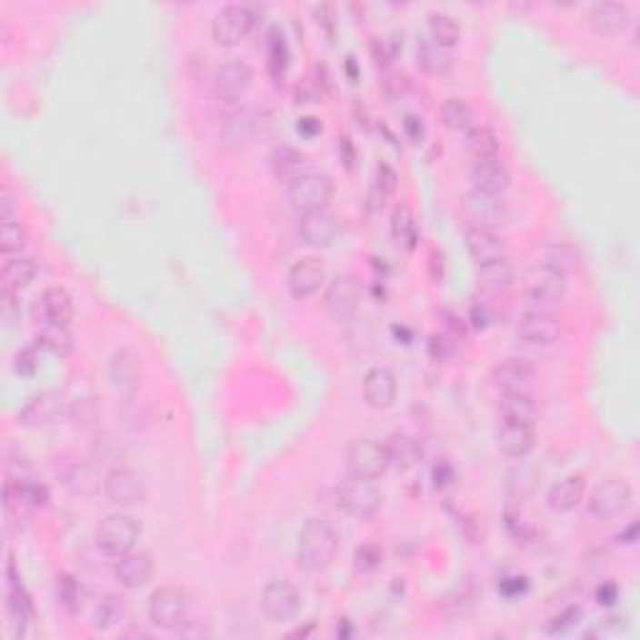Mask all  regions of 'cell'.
Segmentation results:
<instances>
[{"instance_id": "6da1fadb", "label": "cell", "mask_w": 640, "mask_h": 640, "mask_svg": "<svg viewBox=\"0 0 640 640\" xmlns=\"http://www.w3.org/2000/svg\"><path fill=\"white\" fill-rule=\"evenodd\" d=\"M338 543V533L333 530L328 520L308 518L298 533V548H295L298 565L308 573L325 570L335 560Z\"/></svg>"}, {"instance_id": "7a4b0ae2", "label": "cell", "mask_w": 640, "mask_h": 640, "mask_svg": "<svg viewBox=\"0 0 640 640\" xmlns=\"http://www.w3.org/2000/svg\"><path fill=\"white\" fill-rule=\"evenodd\" d=\"M143 533V525L135 515L130 513H110L100 520L98 530H95V545L100 553H105L108 558H123L135 550Z\"/></svg>"}, {"instance_id": "3957f363", "label": "cell", "mask_w": 640, "mask_h": 640, "mask_svg": "<svg viewBox=\"0 0 640 640\" xmlns=\"http://www.w3.org/2000/svg\"><path fill=\"white\" fill-rule=\"evenodd\" d=\"M333 193H335L333 178L325 173H315V170H305L303 175L288 183L290 208L300 215L328 208Z\"/></svg>"}, {"instance_id": "277c9868", "label": "cell", "mask_w": 640, "mask_h": 640, "mask_svg": "<svg viewBox=\"0 0 640 640\" xmlns=\"http://www.w3.org/2000/svg\"><path fill=\"white\" fill-rule=\"evenodd\" d=\"M188 613V595L178 585H160L150 593L148 620L160 630H180Z\"/></svg>"}, {"instance_id": "5b68a950", "label": "cell", "mask_w": 640, "mask_h": 640, "mask_svg": "<svg viewBox=\"0 0 640 640\" xmlns=\"http://www.w3.org/2000/svg\"><path fill=\"white\" fill-rule=\"evenodd\" d=\"M345 465L353 478L375 480L390 468L388 448L383 440L375 438H358L350 443L345 453Z\"/></svg>"}, {"instance_id": "8992f818", "label": "cell", "mask_w": 640, "mask_h": 640, "mask_svg": "<svg viewBox=\"0 0 640 640\" xmlns=\"http://www.w3.org/2000/svg\"><path fill=\"white\" fill-rule=\"evenodd\" d=\"M335 500H338V508L345 510L348 515L353 518H373L375 513L383 505V493L380 488L373 483V480L365 478H353L340 483L338 490H335Z\"/></svg>"}, {"instance_id": "52a82bcc", "label": "cell", "mask_w": 640, "mask_h": 640, "mask_svg": "<svg viewBox=\"0 0 640 640\" xmlns=\"http://www.w3.org/2000/svg\"><path fill=\"white\" fill-rule=\"evenodd\" d=\"M103 490H105V498L113 505L128 508V505H138V503L148 498V480H145V475L140 470L128 468V465H118V468H113L105 475Z\"/></svg>"}, {"instance_id": "ba28073f", "label": "cell", "mask_w": 640, "mask_h": 640, "mask_svg": "<svg viewBox=\"0 0 640 640\" xmlns=\"http://www.w3.org/2000/svg\"><path fill=\"white\" fill-rule=\"evenodd\" d=\"M253 28H255V10L248 5H225L215 13V18L210 23L213 40L228 48L248 38Z\"/></svg>"}, {"instance_id": "9c48e42d", "label": "cell", "mask_w": 640, "mask_h": 640, "mask_svg": "<svg viewBox=\"0 0 640 640\" xmlns=\"http://www.w3.org/2000/svg\"><path fill=\"white\" fill-rule=\"evenodd\" d=\"M525 288H528V300L533 310H550L565 298V293H568V275H563L558 270L540 263L538 268L530 270Z\"/></svg>"}, {"instance_id": "30bf717a", "label": "cell", "mask_w": 640, "mask_h": 640, "mask_svg": "<svg viewBox=\"0 0 640 640\" xmlns=\"http://www.w3.org/2000/svg\"><path fill=\"white\" fill-rule=\"evenodd\" d=\"M630 503H633V488L628 480L610 478L590 493L588 513L598 520L618 518L630 508Z\"/></svg>"}, {"instance_id": "8fae6325", "label": "cell", "mask_w": 640, "mask_h": 640, "mask_svg": "<svg viewBox=\"0 0 640 640\" xmlns=\"http://www.w3.org/2000/svg\"><path fill=\"white\" fill-rule=\"evenodd\" d=\"M303 608L300 593L288 580H270L260 593V610L270 623H290Z\"/></svg>"}, {"instance_id": "7c38bea8", "label": "cell", "mask_w": 640, "mask_h": 640, "mask_svg": "<svg viewBox=\"0 0 640 640\" xmlns=\"http://www.w3.org/2000/svg\"><path fill=\"white\" fill-rule=\"evenodd\" d=\"M563 335V323L553 310H533L523 313L515 325V338L525 345H553Z\"/></svg>"}, {"instance_id": "4fadbf2b", "label": "cell", "mask_w": 640, "mask_h": 640, "mask_svg": "<svg viewBox=\"0 0 640 640\" xmlns=\"http://www.w3.org/2000/svg\"><path fill=\"white\" fill-rule=\"evenodd\" d=\"M253 83V68L245 60H225L213 75V95L220 103H238Z\"/></svg>"}, {"instance_id": "5bb4252c", "label": "cell", "mask_w": 640, "mask_h": 640, "mask_svg": "<svg viewBox=\"0 0 640 640\" xmlns=\"http://www.w3.org/2000/svg\"><path fill=\"white\" fill-rule=\"evenodd\" d=\"M65 410H68V400L60 390H43L20 408L18 423L25 428H43V425H50V423L63 418Z\"/></svg>"}, {"instance_id": "9a60e30c", "label": "cell", "mask_w": 640, "mask_h": 640, "mask_svg": "<svg viewBox=\"0 0 640 640\" xmlns=\"http://www.w3.org/2000/svg\"><path fill=\"white\" fill-rule=\"evenodd\" d=\"M298 233L310 248H330L340 235V218L328 208L305 213L300 215Z\"/></svg>"}, {"instance_id": "2e32d148", "label": "cell", "mask_w": 640, "mask_h": 640, "mask_svg": "<svg viewBox=\"0 0 640 640\" xmlns=\"http://www.w3.org/2000/svg\"><path fill=\"white\" fill-rule=\"evenodd\" d=\"M323 305L335 320L350 318L360 305V285L358 280L348 275V273H338L335 278L330 280L325 288V298Z\"/></svg>"}, {"instance_id": "e0dca14e", "label": "cell", "mask_w": 640, "mask_h": 640, "mask_svg": "<svg viewBox=\"0 0 640 640\" xmlns=\"http://www.w3.org/2000/svg\"><path fill=\"white\" fill-rule=\"evenodd\" d=\"M288 290L293 298L305 300L310 295H315L323 283H325V265L323 260L315 255H305L293 263V268L288 270Z\"/></svg>"}, {"instance_id": "ac0fdd59", "label": "cell", "mask_w": 640, "mask_h": 640, "mask_svg": "<svg viewBox=\"0 0 640 640\" xmlns=\"http://www.w3.org/2000/svg\"><path fill=\"white\" fill-rule=\"evenodd\" d=\"M398 395V380L395 373L385 365H373V368L363 375V400L368 403L370 408L385 410L395 403Z\"/></svg>"}, {"instance_id": "d6986e66", "label": "cell", "mask_w": 640, "mask_h": 640, "mask_svg": "<svg viewBox=\"0 0 640 640\" xmlns=\"http://www.w3.org/2000/svg\"><path fill=\"white\" fill-rule=\"evenodd\" d=\"M108 375L113 388L123 395H135L143 385V363L133 350H115L110 358Z\"/></svg>"}, {"instance_id": "ffe728a7", "label": "cell", "mask_w": 640, "mask_h": 640, "mask_svg": "<svg viewBox=\"0 0 640 640\" xmlns=\"http://www.w3.org/2000/svg\"><path fill=\"white\" fill-rule=\"evenodd\" d=\"M463 208L468 213L470 218L475 220V225H483V228H493V225H500L505 215H508V208H505V200L503 195H493V193H483L478 188H470L463 198Z\"/></svg>"}, {"instance_id": "44dd1931", "label": "cell", "mask_w": 640, "mask_h": 640, "mask_svg": "<svg viewBox=\"0 0 640 640\" xmlns=\"http://www.w3.org/2000/svg\"><path fill=\"white\" fill-rule=\"evenodd\" d=\"M153 573H155V563H153V555L145 550H133L115 563V580L128 590L148 585L153 580Z\"/></svg>"}, {"instance_id": "7402d4cb", "label": "cell", "mask_w": 640, "mask_h": 640, "mask_svg": "<svg viewBox=\"0 0 640 640\" xmlns=\"http://www.w3.org/2000/svg\"><path fill=\"white\" fill-rule=\"evenodd\" d=\"M490 378L503 393H528L535 380V368L525 358H505L493 368Z\"/></svg>"}, {"instance_id": "603a6c76", "label": "cell", "mask_w": 640, "mask_h": 640, "mask_svg": "<svg viewBox=\"0 0 640 640\" xmlns=\"http://www.w3.org/2000/svg\"><path fill=\"white\" fill-rule=\"evenodd\" d=\"M465 245H468L470 258L478 265H488L495 260H505V240L500 238L493 228L483 225H470L465 230Z\"/></svg>"}, {"instance_id": "cb8c5ba5", "label": "cell", "mask_w": 640, "mask_h": 640, "mask_svg": "<svg viewBox=\"0 0 640 640\" xmlns=\"http://www.w3.org/2000/svg\"><path fill=\"white\" fill-rule=\"evenodd\" d=\"M73 313H75L73 295L60 285H50V288L43 290L38 305H35V315L45 325H68L73 320Z\"/></svg>"}, {"instance_id": "d4e9b609", "label": "cell", "mask_w": 640, "mask_h": 640, "mask_svg": "<svg viewBox=\"0 0 640 640\" xmlns=\"http://www.w3.org/2000/svg\"><path fill=\"white\" fill-rule=\"evenodd\" d=\"M470 180H473V188L493 193V195H503L510 185V170L500 158L473 160Z\"/></svg>"}, {"instance_id": "484cf974", "label": "cell", "mask_w": 640, "mask_h": 640, "mask_svg": "<svg viewBox=\"0 0 640 640\" xmlns=\"http://www.w3.org/2000/svg\"><path fill=\"white\" fill-rule=\"evenodd\" d=\"M535 448V428L528 423H508L503 420L498 430V450L508 458H525Z\"/></svg>"}, {"instance_id": "4316f807", "label": "cell", "mask_w": 640, "mask_h": 640, "mask_svg": "<svg viewBox=\"0 0 640 640\" xmlns=\"http://www.w3.org/2000/svg\"><path fill=\"white\" fill-rule=\"evenodd\" d=\"M255 115L250 113V110L245 108H238L233 110V113H228L225 118H223V125H220V140H223V145L230 150H238V148H245L250 140H253V135H255Z\"/></svg>"}, {"instance_id": "83f0119b", "label": "cell", "mask_w": 640, "mask_h": 640, "mask_svg": "<svg viewBox=\"0 0 640 640\" xmlns=\"http://www.w3.org/2000/svg\"><path fill=\"white\" fill-rule=\"evenodd\" d=\"M590 28L603 35H618L630 25V8L625 3H595L590 8Z\"/></svg>"}, {"instance_id": "f1b7e54d", "label": "cell", "mask_w": 640, "mask_h": 640, "mask_svg": "<svg viewBox=\"0 0 640 640\" xmlns=\"http://www.w3.org/2000/svg\"><path fill=\"white\" fill-rule=\"evenodd\" d=\"M583 495H585V478L578 473H570V475L550 485L548 505L555 513H568V510L578 508Z\"/></svg>"}, {"instance_id": "f546056e", "label": "cell", "mask_w": 640, "mask_h": 640, "mask_svg": "<svg viewBox=\"0 0 640 640\" xmlns=\"http://www.w3.org/2000/svg\"><path fill=\"white\" fill-rule=\"evenodd\" d=\"M35 275H38V263H35V258H28V255L8 258L5 260V265H3V273H0L3 290L20 293L23 288H28L30 283L35 280Z\"/></svg>"}, {"instance_id": "4dcf8cb0", "label": "cell", "mask_w": 640, "mask_h": 640, "mask_svg": "<svg viewBox=\"0 0 640 640\" xmlns=\"http://www.w3.org/2000/svg\"><path fill=\"white\" fill-rule=\"evenodd\" d=\"M498 410L503 420H508V423L535 425V418H538V405L530 393H503Z\"/></svg>"}, {"instance_id": "1f68e13d", "label": "cell", "mask_w": 640, "mask_h": 640, "mask_svg": "<svg viewBox=\"0 0 640 640\" xmlns=\"http://www.w3.org/2000/svg\"><path fill=\"white\" fill-rule=\"evenodd\" d=\"M415 60H418V68H423L425 73L433 75H445L453 68V53L450 48H443L435 40L420 38L418 48H415Z\"/></svg>"}, {"instance_id": "d6a6232c", "label": "cell", "mask_w": 640, "mask_h": 640, "mask_svg": "<svg viewBox=\"0 0 640 640\" xmlns=\"http://www.w3.org/2000/svg\"><path fill=\"white\" fill-rule=\"evenodd\" d=\"M515 283V270L505 260H495L488 265H478V285L488 293H508Z\"/></svg>"}, {"instance_id": "836d02e7", "label": "cell", "mask_w": 640, "mask_h": 640, "mask_svg": "<svg viewBox=\"0 0 640 640\" xmlns=\"http://www.w3.org/2000/svg\"><path fill=\"white\" fill-rule=\"evenodd\" d=\"M390 233H393V240L398 243L400 248L415 250V245H418V223H415V215L405 203H400L398 208L393 210Z\"/></svg>"}, {"instance_id": "e575fe53", "label": "cell", "mask_w": 640, "mask_h": 640, "mask_svg": "<svg viewBox=\"0 0 640 640\" xmlns=\"http://www.w3.org/2000/svg\"><path fill=\"white\" fill-rule=\"evenodd\" d=\"M385 448H388L390 465H395L398 470L413 468L420 460V445L418 440L408 435V433H393L385 440Z\"/></svg>"}, {"instance_id": "d590c367", "label": "cell", "mask_w": 640, "mask_h": 640, "mask_svg": "<svg viewBox=\"0 0 640 640\" xmlns=\"http://www.w3.org/2000/svg\"><path fill=\"white\" fill-rule=\"evenodd\" d=\"M465 150L473 160L498 158L500 138L490 125H473L465 135Z\"/></svg>"}, {"instance_id": "8d00e7d4", "label": "cell", "mask_w": 640, "mask_h": 640, "mask_svg": "<svg viewBox=\"0 0 640 640\" xmlns=\"http://www.w3.org/2000/svg\"><path fill=\"white\" fill-rule=\"evenodd\" d=\"M438 118L448 130L463 133V130L473 128V123H475V113H473V108H470L468 103H465L463 98H448L440 103Z\"/></svg>"}, {"instance_id": "74e56055", "label": "cell", "mask_w": 640, "mask_h": 640, "mask_svg": "<svg viewBox=\"0 0 640 640\" xmlns=\"http://www.w3.org/2000/svg\"><path fill=\"white\" fill-rule=\"evenodd\" d=\"M35 345L50 353V355L65 358V355H70L75 340H73L68 325H43V330L35 335Z\"/></svg>"}, {"instance_id": "f35d334b", "label": "cell", "mask_w": 640, "mask_h": 640, "mask_svg": "<svg viewBox=\"0 0 640 640\" xmlns=\"http://www.w3.org/2000/svg\"><path fill=\"white\" fill-rule=\"evenodd\" d=\"M578 250L570 245L568 240H553L543 250V265L558 270L563 275H568L570 270L578 268Z\"/></svg>"}, {"instance_id": "ab89813d", "label": "cell", "mask_w": 640, "mask_h": 640, "mask_svg": "<svg viewBox=\"0 0 640 640\" xmlns=\"http://www.w3.org/2000/svg\"><path fill=\"white\" fill-rule=\"evenodd\" d=\"M430 40L443 48H455L460 40V23L450 13H430L428 15Z\"/></svg>"}, {"instance_id": "60d3db41", "label": "cell", "mask_w": 640, "mask_h": 640, "mask_svg": "<svg viewBox=\"0 0 640 640\" xmlns=\"http://www.w3.org/2000/svg\"><path fill=\"white\" fill-rule=\"evenodd\" d=\"M303 153H298L295 148H290V145H280V148H275V153H273V170H275V175L283 180H295L298 175H303L305 170H303Z\"/></svg>"}, {"instance_id": "b9f144b4", "label": "cell", "mask_w": 640, "mask_h": 640, "mask_svg": "<svg viewBox=\"0 0 640 640\" xmlns=\"http://www.w3.org/2000/svg\"><path fill=\"white\" fill-rule=\"evenodd\" d=\"M123 618V603L115 595H103L93 608V628L95 630H110L115 628Z\"/></svg>"}, {"instance_id": "7bdbcfd3", "label": "cell", "mask_w": 640, "mask_h": 640, "mask_svg": "<svg viewBox=\"0 0 640 640\" xmlns=\"http://www.w3.org/2000/svg\"><path fill=\"white\" fill-rule=\"evenodd\" d=\"M55 593H58L60 605L68 613H80L85 605V588L73 575H60L55 583Z\"/></svg>"}, {"instance_id": "ee69618b", "label": "cell", "mask_w": 640, "mask_h": 640, "mask_svg": "<svg viewBox=\"0 0 640 640\" xmlns=\"http://www.w3.org/2000/svg\"><path fill=\"white\" fill-rule=\"evenodd\" d=\"M25 243H28V233H25L20 220H5V223H0V250H3L5 255L20 253V250L25 248Z\"/></svg>"}, {"instance_id": "f6af8a7d", "label": "cell", "mask_w": 640, "mask_h": 640, "mask_svg": "<svg viewBox=\"0 0 640 640\" xmlns=\"http://www.w3.org/2000/svg\"><path fill=\"white\" fill-rule=\"evenodd\" d=\"M268 58H270V70L278 75L288 65V45L283 38V30L273 28L268 35Z\"/></svg>"}, {"instance_id": "bcb514c9", "label": "cell", "mask_w": 640, "mask_h": 640, "mask_svg": "<svg viewBox=\"0 0 640 640\" xmlns=\"http://www.w3.org/2000/svg\"><path fill=\"white\" fill-rule=\"evenodd\" d=\"M370 50H373V58L388 65L393 60L398 58V53L403 50V35H383V38H373L370 43Z\"/></svg>"}, {"instance_id": "7dc6e473", "label": "cell", "mask_w": 640, "mask_h": 640, "mask_svg": "<svg viewBox=\"0 0 640 640\" xmlns=\"http://www.w3.org/2000/svg\"><path fill=\"white\" fill-rule=\"evenodd\" d=\"M353 560H355V568L360 573H373V570H378L383 565V548L378 543H363L355 548Z\"/></svg>"}, {"instance_id": "c3c4849f", "label": "cell", "mask_w": 640, "mask_h": 640, "mask_svg": "<svg viewBox=\"0 0 640 640\" xmlns=\"http://www.w3.org/2000/svg\"><path fill=\"white\" fill-rule=\"evenodd\" d=\"M458 343L460 340H455L453 335H448V333H435V335H430L428 340V355L433 360H450L455 358V353H458Z\"/></svg>"}, {"instance_id": "681fc988", "label": "cell", "mask_w": 640, "mask_h": 640, "mask_svg": "<svg viewBox=\"0 0 640 640\" xmlns=\"http://www.w3.org/2000/svg\"><path fill=\"white\" fill-rule=\"evenodd\" d=\"M580 618H583V608L570 605V608H565L560 615H555V618L550 620L548 633H568L570 628H575V625H578Z\"/></svg>"}, {"instance_id": "f907efd6", "label": "cell", "mask_w": 640, "mask_h": 640, "mask_svg": "<svg viewBox=\"0 0 640 640\" xmlns=\"http://www.w3.org/2000/svg\"><path fill=\"white\" fill-rule=\"evenodd\" d=\"M395 188H398V175H395V170L390 168V165H385V163H380L378 168H375V190L380 193V198L390 195Z\"/></svg>"}, {"instance_id": "816d5d0a", "label": "cell", "mask_w": 640, "mask_h": 640, "mask_svg": "<svg viewBox=\"0 0 640 640\" xmlns=\"http://www.w3.org/2000/svg\"><path fill=\"white\" fill-rule=\"evenodd\" d=\"M498 593L505 598H518L523 593H528V578H523V575L503 578L498 583Z\"/></svg>"}, {"instance_id": "f5cc1de1", "label": "cell", "mask_w": 640, "mask_h": 640, "mask_svg": "<svg viewBox=\"0 0 640 640\" xmlns=\"http://www.w3.org/2000/svg\"><path fill=\"white\" fill-rule=\"evenodd\" d=\"M440 318H443V333H448L455 340L465 338V320L460 318V315L450 313V310H443Z\"/></svg>"}, {"instance_id": "db71d44e", "label": "cell", "mask_w": 640, "mask_h": 640, "mask_svg": "<svg viewBox=\"0 0 640 640\" xmlns=\"http://www.w3.org/2000/svg\"><path fill=\"white\" fill-rule=\"evenodd\" d=\"M620 598V588L618 583H613V580H605V583H600L598 588H595V603L598 605H605V608H610V605H615Z\"/></svg>"}, {"instance_id": "11a10c76", "label": "cell", "mask_w": 640, "mask_h": 640, "mask_svg": "<svg viewBox=\"0 0 640 640\" xmlns=\"http://www.w3.org/2000/svg\"><path fill=\"white\" fill-rule=\"evenodd\" d=\"M15 213H18V203H15L13 190L8 185H0V223L15 220Z\"/></svg>"}, {"instance_id": "9f6ffc18", "label": "cell", "mask_w": 640, "mask_h": 640, "mask_svg": "<svg viewBox=\"0 0 640 640\" xmlns=\"http://www.w3.org/2000/svg\"><path fill=\"white\" fill-rule=\"evenodd\" d=\"M405 90H408V78H405V75H400V73L388 75V78L383 80V93H385L390 100L403 98V95H405Z\"/></svg>"}, {"instance_id": "6f0895ef", "label": "cell", "mask_w": 640, "mask_h": 640, "mask_svg": "<svg viewBox=\"0 0 640 640\" xmlns=\"http://www.w3.org/2000/svg\"><path fill=\"white\" fill-rule=\"evenodd\" d=\"M403 130H405V135H408V140H413V143H420L423 135H425V125H423V120H420L415 113H408V115L403 118Z\"/></svg>"}, {"instance_id": "680465c9", "label": "cell", "mask_w": 640, "mask_h": 640, "mask_svg": "<svg viewBox=\"0 0 640 640\" xmlns=\"http://www.w3.org/2000/svg\"><path fill=\"white\" fill-rule=\"evenodd\" d=\"M38 368V360H35V350L25 348L18 353V360H15V370L20 375H33Z\"/></svg>"}, {"instance_id": "91938a15", "label": "cell", "mask_w": 640, "mask_h": 640, "mask_svg": "<svg viewBox=\"0 0 640 640\" xmlns=\"http://www.w3.org/2000/svg\"><path fill=\"white\" fill-rule=\"evenodd\" d=\"M470 323L475 325V328H488L490 323H493V313H490L488 305H483V303H475L473 308H470Z\"/></svg>"}, {"instance_id": "94428289", "label": "cell", "mask_w": 640, "mask_h": 640, "mask_svg": "<svg viewBox=\"0 0 640 640\" xmlns=\"http://www.w3.org/2000/svg\"><path fill=\"white\" fill-rule=\"evenodd\" d=\"M433 478H435V485H438V488L440 485H450V483L455 480V470H453V465H450V463H445V460H443V463H438V465H435V470H433Z\"/></svg>"}, {"instance_id": "6125c7cd", "label": "cell", "mask_w": 640, "mask_h": 640, "mask_svg": "<svg viewBox=\"0 0 640 640\" xmlns=\"http://www.w3.org/2000/svg\"><path fill=\"white\" fill-rule=\"evenodd\" d=\"M320 130H323V125H320V120L313 118V115H305V118L298 120V133L303 138H315Z\"/></svg>"}, {"instance_id": "be15d7a7", "label": "cell", "mask_w": 640, "mask_h": 640, "mask_svg": "<svg viewBox=\"0 0 640 640\" xmlns=\"http://www.w3.org/2000/svg\"><path fill=\"white\" fill-rule=\"evenodd\" d=\"M635 540H638V523L630 520L628 525L615 535V543H620V545H635Z\"/></svg>"}, {"instance_id": "e7e4bbea", "label": "cell", "mask_w": 640, "mask_h": 640, "mask_svg": "<svg viewBox=\"0 0 640 640\" xmlns=\"http://www.w3.org/2000/svg\"><path fill=\"white\" fill-rule=\"evenodd\" d=\"M338 140H340L338 143L340 155L345 158V165H348V168H353V160H355V148H353V143H350L348 135H343V138H338Z\"/></svg>"}, {"instance_id": "03108f58", "label": "cell", "mask_w": 640, "mask_h": 640, "mask_svg": "<svg viewBox=\"0 0 640 640\" xmlns=\"http://www.w3.org/2000/svg\"><path fill=\"white\" fill-rule=\"evenodd\" d=\"M353 633V625H350L348 618H340V623L335 625V635H340V638H345V635H350Z\"/></svg>"}, {"instance_id": "003e7915", "label": "cell", "mask_w": 640, "mask_h": 640, "mask_svg": "<svg viewBox=\"0 0 640 640\" xmlns=\"http://www.w3.org/2000/svg\"><path fill=\"white\" fill-rule=\"evenodd\" d=\"M345 68H348L350 78L353 80L358 78V73H355V58H353V55H348V58H345Z\"/></svg>"}]
</instances>
